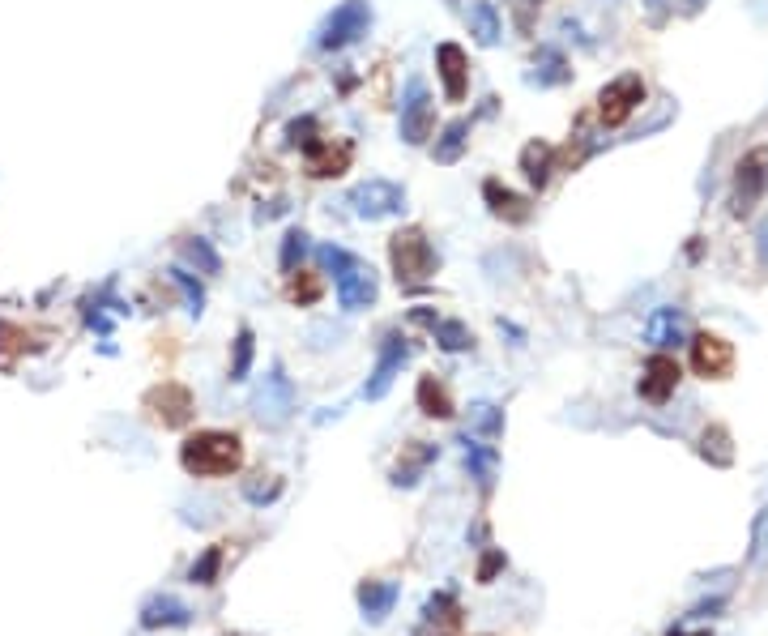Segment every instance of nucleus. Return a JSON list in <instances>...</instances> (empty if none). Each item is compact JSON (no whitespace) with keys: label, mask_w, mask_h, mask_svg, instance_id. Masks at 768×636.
Returning <instances> with one entry per match:
<instances>
[{"label":"nucleus","mask_w":768,"mask_h":636,"mask_svg":"<svg viewBox=\"0 0 768 636\" xmlns=\"http://www.w3.org/2000/svg\"><path fill=\"white\" fill-rule=\"evenodd\" d=\"M303 252H308V231H286V240H282V269L286 274H295Z\"/></svg>","instance_id":"nucleus-33"},{"label":"nucleus","mask_w":768,"mask_h":636,"mask_svg":"<svg viewBox=\"0 0 768 636\" xmlns=\"http://www.w3.org/2000/svg\"><path fill=\"white\" fill-rule=\"evenodd\" d=\"M367 30H372V5H367V0H342V5L325 18V26H320L316 43L325 47V52H342V47L359 43Z\"/></svg>","instance_id":"nucleus-4"},{"label":"nucleus","mask_w":768,"mask_h":636,"mask_svg":"<svg viewBox=\"0 0 768 636\" xmlns=\"http://www.w3.org/2000/svg\"><path fill=\"white\" fill-rule=\"evenodd\" d=\"M764 188H768V154L756 150V154H747L739 163V180H734V214H751V210H756L760 197H764Z\"/></svg>","instance_id":"nucleus-11"},{"label":"nucleus","mask_w":768,"mask_h":636,"mask_svg":"<svg viewBox=\"0 0 768 636\" xmlns=\"http://www.w3.org/2000/svg\"><path fill=\"white\" fill-rule=\"evenodd\" d=\"M466 146H470V120H453L436 137V150H431V158H436V163H457V158L466 154Z\"/></svg>","instance_id":"nucleus-20"},{"label":"nucleus","mask_w":768,"mask_h":636,"mask_svg":"<svg viewBox=\"0 0 768 636\" xmlns=\"http://www.w3.org/2000/svg\"><path fill=\"white\" fill-rule=\"evenodd\" d=\"M436 73L444 82V99L448 103L466 99V90H470V60H466V52H461L457 43H440L436 47Z\"/></svg>","instance_id":"nucleus-12"},{"label":"nucleus","mask_w":768,"mask_h":636,"mask_svg":"<svg viewBox=\"0 0 768 636\" xmlns=\"http://www.w3.org/2000/svg\"><path fill=\"white\" fill-rule=\"evenodd\" d=\"M419 410L431 419H448L453 415V397H448V389L440 385L436 376H423L419 380Z\"/></svg>","instance_id":"nucleus-23"},{"label":"nucleus","mask_w":768,"mask_h":636,"mask_svg":"<svg viewBox=\"0 0 768 636\" xmlns=\"http://www.w3.org/2000/svg\"><path fill=\"white\" fill-rule=\"evenodd\" d=\"M683 338V312H675V308H658L653 312V321H649V342L653 346H675Z\"/></svg>","instance_id":"nucleus-24"},{"label":"nucleus","mask_w":768,"mask_h":636,"mask_svg":"<svg viewBox=\"0 0 768 636\" xmlns=\"http://www.w3.org/2000/svg\"><path fill=\"white\" fill-rule=\"evenodd\" d=\"M760 252H764V265H768V227L760 231Z\"/></svg>","instance_id":"nucleus-39"},{"label":"nucleus","mask_w":768,"mask_h":636,"mask_svg":"<svg viewBox=\"0 0 768 636\" xmlns=\"http://www.w3.org/2000/svg\"><path fill=\"white\" fill-rule=\"evenodd\" d=\"M500 568H504V551H491L487 560H483V568H478V581H483V585H491V577H495V572H500Z\"/></svg>","instance_id":"nucleus-37"},{"label":"nucleus","mask_w":768,"mask_h":636,"mask_svg":"<svg viewBox=\"0 0 768 636\" xmlns=\"http://www.w3.org/2000/svg\"><path fill=\"white\" fill-rule=\"evenodd\" d=\"M278 491H282V483L274 479V483H265V487H261V483H248V487H244V496H248L252 504H265V500H274Z\"/></svg>","instance_id":"nucleus-36"},{"label":"nucleus","mask_w":768,"mask_h":636,"mask_svg":"<svg viewBox=\"0 0 768 636\" xmlns=\"http://www.w3.org/2000/svg\"><path fill=\"white\" fill-rule=\"evenodd\" d=\"M389 257H393L397 286H406V291L431 282V274H436V248H431L423 231H397L389 240Z\"/></svg>","instance_id":"nucleus-3"},{"label":"nucleus","mask_w":768,"mask_h":636,"mask_svg":"<svg viewBox=\"0 0 768 636\" xmlns=\"http://www.w3.org/2000/svg\"><path fill=\"white\" fill-rule=\"evenodd\" d=\"M244 461V440L235 432H197L180 444V466L192 479H227Z\"/></svg>","instance_id":"nucleus-1"},{"label":"nucleus","mask_w":768,"mask_h":636,"mask_svg":"<svg viewBox=\"0 0 768 636\" xmlns=\"http://www.w3.org/2000/svg\"><path fill=\"white\" fill-rule=\"evenodd\" d=\"M406 359H410V342L397 329H389V333H384V342H380L376 372H372V380H367V389H363L367 402H380V397L393 389V380H397V372H402Z\"/></svg>","instance_id":"nucleus-9"},{"label":"nucleus","mask_w":768,"mask_h":636,"mask_svg":"<svg viewBox=\"0 0 768 636\" xmlns=\"http://www.w3.org/2000/svg\"><path fill=\"white\" fill-rule=\"evenodd\" d=\"M397 598H402V585L397 581H363L359 585V611L367 624H384L393 615Z\"/></svg>","instance_id":"nucleus-14"},{"label":"nucleus","mask_w":768,"mask_h":636,"mask_svg":"<svg viewBox=\"0 0 768 636\" xmlns=\"http://www.w3.org/2000/svg\"><path fill=\"white\" fill-rule=\"evenodd\" d=\"M252 355H256V338H252V329L244 325L235 333V355H231V380H248L252 372Z\"/></svg>","instance_id":"nucleus-28"},{"label":"nucleus","mask_w":768,"mask_h":636,"mask_svg":"<svg viewBox=\"0 0 768 636\" xmlns=\"http://www.w3.org/2000/svg\"><path fill=\"white\" fill-rule=\"evenodd\" d=\"M218 572H222V547H205L201 560H192L188 581H192V585H214Z\"/></svg>","instance_id":"nucleus-29"},{"label":"nucleus","mask_w":768,"mask_h":636,"mask_svg":"<svg viewBox=\"0 0 768 636\" xmlns=\"http://www.w3.org/2000/svg\"><path fill=\"white\" fill-rule=\"evenodd\" d=\"M692 368L704 380H726L734 372V346L717 333H696L692 338Z\"/></svg>","instance_id":"nucleus-10"},{"label":"nucleus","mask_w":768,"mask_h":636,"mask_svg":"<svg viewBox=\"0 0 768 636\" xmlns=\"http://www.w3.org/2000/svg\"><path fill=\"white\" fill-rule=\"evenodd\" d=\"M188 624H192V611L171 594H154L146 607H141V628L146 632H154V628H188Z\"/></svg>","instance_id":"nucleus-16"},{"label":"nucleus","mask_w":768,"mask_h":636,"mask_svg":"<svg viewBox=\"0 0 768 636\" xmlns=\"http://www.w3.org/2000/svg\"><path fill=\"white\" fill-rule=\"evenodd\" d=\"M483 197L491 205V214L495 218H508V222H525L530 218V205H525V197H517L512 188H504L500 180H487L483 184Z\"/></svg>","instance_id":"nucleus-19"},{"label":"nucleus","mask_w":768,"mask_h":636,"mask_svg":"<svg viewBox=\"0 0 768 636\" xmlns=\"http://www.w3.org/2000/svg\"><path fill=\"white\" fill-rule=\"evenodd\" d=\"M530 82H534V86H559V82H568V65H564V56H559L555 47H542V52H538Z\"/></svg>","instance_id":"nucleus-25"},{"label":"nucleus","mask_w":768,"mask_h":636,"mask_svg":"<svg viewBox=\"0 0 768 636\" xmlns=\"http://www.w3.org/2000/svg\"><path fill=\"white\" fill-rule=\"evenodd\" d=\"M252 410H256V419H261V423L282 427L286 419H291V410H295L291 376H286L282 368H269V376L261 380V389H256V397H252Z\"/></svg>","instance_id":"nucleus-7"},{"label":"nucleus","mask_w":768,"mask_h":636,"mask_svg":"<svg viewBox=\"0 0 768 636\" xmlns=\"http://www.w3.org/2000/svg\"><path fill=\"white\" fill-rule=\"evenodd\" d=\"M184 257L192 265H201L205 274H218V269H222V261H218V252L210 248V240H184Z\"/></svg>","instance_id":"nucleus-32"},{"label":"nucleus","mask_w":768,"mask_h":636,"mask_svg":"<svg viewBox=\"0 0 768 636\" xmlns=\"http://www.w3.org/2000/svg\"><path fill=\"white\" fill-rule=\"evenodd\" d=\"M431 333H436V342L444 346V351H466V346L474 342L470 329L461 321H440V316H436V325H431Z\"/></svg>","instance_id":"nucleus-30"},{"label":"nucleus","mask_w":768,"mask_h":636,"mask_svg":"<svg viewBox=\"0 0 768 636\" xmlns=\"http://www.w3.org/2000/svg\"><path fill=\"white\" fill-rule=\"evenodd\" d=\"M670 5H679L683 13H700V9H704V0H670Z\"/></svg>","instance_id":"nucleus-38"},{"label":"nucleus","mask_w":768,"mask_h":636,"mask_svg":"<svg viewBox=\"0 0 768 636\" xmlns=\"http://www.w3.org/2000/svg\"><path fill=\"white\" fill-rule=\"evenodd\" d=\"M675 389H679V363L670 355H653L645 363V376H640V397L645 402H666Z\"/></svg>","instance_id":"nucleus-13"},{"label":"nucleus","mask_w":768,"mask_h":636,"mask_svg":"<svg viewBox=\"0 0 768 636\" xmlns=\"http://www.w3.org/2000/svg\"><path fill=\"white\" fill-rule=\"evenodd\" d=\"M461 444H466V466H470V474L483 487H491V479H495V449H487V444H478L474 436H461Z\"/></svg>","instance_id":"nucleus-26"},{"label":"nucleus","mask_w":768,"mask_h":636,"mask_svg":"<svg viewBox=\"0 0 768 636\" xmlns=\"http://www.w3.org/2000/svg\"><path fill=\"white\" fill-rule=\"evenodd\" d=\"M316 257H320V265H325L329 274H333V286H338V304H342L346 312H359V308H367V304L376 299V269L367 265V261L350 257V252L338 248V244H320Z\"/></svg>","instance_id":"nucleus-2"},{"label":"nucleus","mask_w":768,"mask_h":636,"mask_svg":"<svg viewBox=\"0 0 768 636\" xmlns=\"http://www.w3.org/2000/svg\"><path fill=\"white\" fill-rule=\"evenodd\" d=\"M436 129V107H431V94L423 77H410L406 94H402V120H397V133H402L406 146H423Z\"/></svg>","instance_id":"nucleus-5"},{"label":"nucleus","mask_w":768,"mask_h":636,"mask_svg":"<svg viewBox=\"0 0 768 636\" xmlns=\"http://www.w3.org/2000/svg\"><path fill=\"white\" fill-rule=\"evenodd\" d=\"M291 299H295V304H316V299H320V282L316 278H295L291 282Z\"/></svg>","instance_id":"nucleus-35"},{"label":"nucleus","mask_w":768,"mask_h":636,"mask_svg":"<svg viewBox=\"0 0 768 636\" xmlns=\"http://www.w3.org/2000/svg\"><path fill=\"white\" fill-rule=\"evenodd\" d=\"M346 163H350V146L333 150V146H320V141H316V146H308V171H312V176H320V180H325V176H342Z\"/></svg>","instance_id":"nucleus-22"},{"label":"nucleus","mask_w":768,"mask_h":636,"mask_svg":"<svg viewBox=\"0 0 768 636\" xmlns=\"http://www.w3.org/2000/svg\"><path fill=\"white\" fill-rule=\"evenodd\" d=\"M466 22H470V35L483 47L500 43V13H495L491 0H466Z\"/></svg>","instance_id":"nucleus-18"},{"label":"nucleus","mask_w":768,"mask_h":636,"mask_svg":"<svg viewBox=\"0 0 768 636\" xmlns=\"http://www.w3.org/2000/svg\"><path fill=\"white\" fill-rule=\"evenodd\" d=\"M436 444H427V440H414L410 449L402 453V461H397V470H393V483L397 487H414L423 479V470L431 466V461H436Z\"/></svg>","instance_id":"nucleus-17"},{"label":"nucleus","mask_w":768,"mask_h":636,"mask_svg":"<svg viewBox=\"0 0 768 636\" xmlns=\"http://www.w3.org/2000/svg\"><path fill=\"white\" fill-rule=\"evenodd\" d=\"M423 619H427V624H440V628H457L461 624V607H457L453 590H440L436 598H427Z\"/></svg>","instance_id":"nucleus-27"},{"label":"nucleus","mask_w":768,"mask_h":636,"mask_svg":"<svg viewBox=\"0 0 768 636\" xmlns=\"http://www.w3.org/2000/svg\"><path fill=\"white\" fill-rule=\"evenodd\" d=\"M470 419H474L478 432H487V436H500V427H504L500 410H495L491 402H474V406H470Z\"/></svg>","instance_id":"nucleus-34"},{"label":"nucleus","mask_w":768,"mask_h":636,"mask_svg":"<svg viewBox=\"0 0 768 636\" xmlns=\"http://www.w3.org/2000/svg\"><path fill=\"white\" fill-rule=\"evenodd\" d=\"M551 158H555V150L547 146V141H530V146L521 150V171L534 188H542L551 180Z\"/></svg>","instance_id":"nucleus-21"},{"label":"nucleus","mask_w":768,"mask_h":636,"mask_svg":"<svg viewBox=\"0 0 768 636\" xmlns=\"http://www.w3.org/2000/svg\"><path fill=\"white\" fill-rule=\"evenodd\" d=\"M645 103V82H640V73H623L615 82H606L602 94H598V116L606 129H619V124H628L632 111Z\"/></svg>","instance_id":"nucleus-6"},{"label":"nucleus","mask_w":768,"mask_h":636,"mask_svg":"<svg viewBox=\"0 0 768 636\" xmlns=\"http://www.w3.org/2000/svg\"><path fill=\"white\" fill-rule=\"evenodd\" d=\"M171 282H175V286H180V291H184V299H188V312H192V316H201V308H205V291L197 286V278H192L188 269H180V265H175V269H171Z\"/></svg>","instance_id":"nucleus-31"},{"label":"nucleus","mask_w":768,"mask_h":636,"mask_svg":"<svg viewBox=\"0 0 768 636\" xmlns=\"http://www.w3.org/2000/svg\"><path fill=\"white\" fill-rule=\"evenodd\" d=\"M146 402L154 406V415L163 427H184L188 415H192V393L184 385H163V389H154Z\"/></svg>","instance_id":"nucleus-15"},{"label":"nucleus","mask_w":768,"mask_h":636,"mask_svg":"<svg viewBox=\"0 0 768 636\" xmlns=\"http://www.w3.org/2000/svg\"><path fill=\"white\" fill-rule=\"evenodd\" d=\"M350 205H355V214L376 222V218H389V214H402L406 210V193L397 188L393 180H367L359 184L355 193H350Z\"/></svg>","instance_id":"nucleus-8"}]
</instances>
